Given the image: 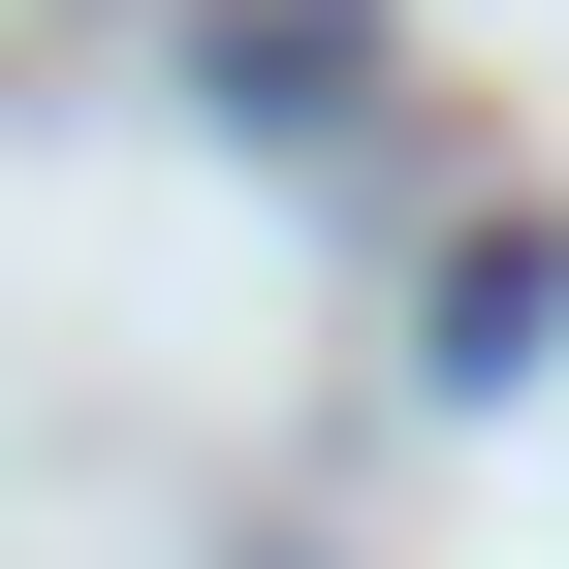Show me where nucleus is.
<instances>
[{
    "label": "nucleus",
    "mask_w": 569,
    "mask_h": 569,
    "mask_svg": "<svg viewBox=\"0 0 569 569\" xmlns=\"http://www.w3.org/2000/svg\"><path fill=\"white\" fill-rule=\"evenodd\" d=\"M538 317H569V253H538V222H475V253H443V380H538Z\"/></svg>",
    "instance_id": "2"
},
{
    "label": "nucleus",
    "mask_w": 569,
    "mask_h": 569,
    "mask_svg": "<svg viewBox=\"0 0 569 569\" xmlns=\"http://www.w3.org/2000/svg\"><path fill=\"white\" fill-rule=\"evenodd\" d=\"M348 63H380V0H222V127H348Z\"/></svg>",
    "instance_id": "1"
}]
</instances>
